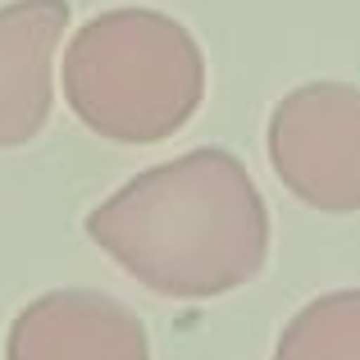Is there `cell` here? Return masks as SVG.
Here are the masks:
<instances>
[{
  "instance_id": "5",
  "label": "cell",
  "mask_w": 360,
  "mask_h": 360,
  "mask_svg": "<svg viewBox=\"0 0 360 360\" xmlns=\"http://www.w3.org/2000/svg\"><path fill=\"white\" fill-rule=\"evenodd\" d=\"M69 18V0L0 5V150L27 146L51 123L55 51Z\"/></svg>"
},
{
  "instance_id": "3",
  "label": "cell",
  "mask_w": 360,
  "mask_h": 360,
  "mask_svg": "<svg viewBox=\"0 0 360 360\" xmlns=\"http://www.w3.org/2000/svg\"><path fill=\"white\" fill-rule=\"evenodd\" d=\"M264 150L297 201L319 214L360 210V87L301 82L269 110Z\"/></svg>"
},
{
  "instance_id": "6",
  "label": "cell",
  "mask_w": 360,
  "mask_h": 360,
  "mask_svg": "<svg viewBox=\"0 0 360 360\" xmlns=\"http://www.w3.org/2000/svg\"><path fill=\"white\" fill-rule=\"evenodd\" d=\"M274 360H360V288L306 301L283 324Z\"/></svg>"
},
{
  "instance_id": "4",
  "label": "cell",
  "mask_w": 360,
  "mask_h": 360,
  "mask_svg": "<svg viewBox=\"0 0 360 360\" xmlns=\"http://www.w3.org/2000/svg\"><path fill=\"white\" fill-rule=\"evenodd\" d=\"M5 360H150V338L119 297L60 288L14 315Z\"/></svg>"
},
{
  "instance_id": "2",
  "label": "cell",
  "mask_w": 360,
  "mask_h": 360,
  "mask_svg": "<svg viewBox=\"0 0 360 360\" xmlns=\"http://www.w3.org/2000/svg\"><path fill=\"white\" fill-rule=\"evenodd\" d=\"M64 101L105 141H165L205 101L201 41L165 9H101L64 46Z\"/></svg>"
},
{
  "instance_id": "1",
  "label": "cell",
  "mask_w": 360,
  "mask_h": 360,
  "mask_svg": "<svg viewBox=\"0 0 360 360\" xmlns=\"http://www.w3.org/2000/svg\"><path fill=\"white\" fill-rule=\"evenodd\" d=\"M87 238L155 297L210 301L269 260V205L224 146H196L128 178L87 214Z\"/></svg>"
}]
</instances>
